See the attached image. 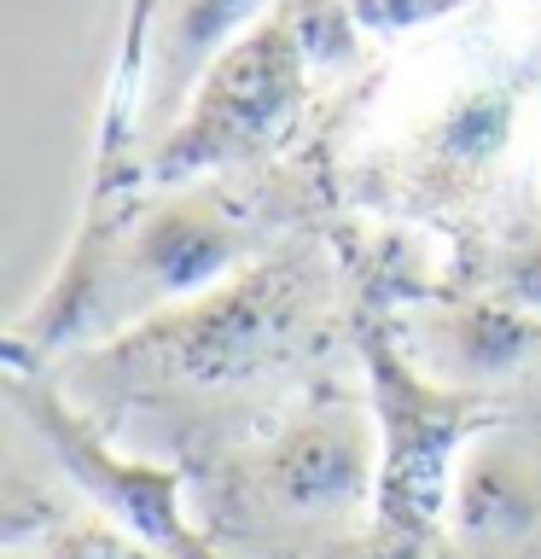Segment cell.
Wrapping results in <instances>:
<instances>
[{"mask_svg":"<svg viewBox=\"0 0 541 559\" xmlns=\"http://www.w3.org/2000/svg\"><path fill=\"white\" fill-rule=\"evenodd\" d=\"M314 82L321 76L303 52V35L274 0V12L209 64L181 122L146 157V181L175 187V181H199V175L279 164L291 152V140L303 134Z\"/></svg>","mask_w":541,"mask_h":559,"instance_id":"277c9868","label":"cell"},{"mask_svg":"<svg viewBox=\"0 0 541 559\" xmlns=\"http://www.w3.org/2000/svg\"><path fill=\"white\" fill-rule=\"evenodd\" d=\"M448 559H541V419L501 414L466 443L443 519Z\"/></svg>","mask_w":541,"mask_h":559,"instance_id":"ba28073f","label":"cell"},{"mask_svg":"<svg viewBox=\"0 0 541 559\" xmlns=\"http://www.w3.org/2000/svg\"><path fill=\"white\" fill-rule=\"evenodd\" d=\"M366 35H408V29H431L443 17L478 7V0H349Z\"/></svg>","mask_w":541,"mask_h":559,"instance_id":"30bf717a","label":"cell"},{"mask_svg":"<svg viewBox=\"0 0 541 559\" xmlns=\"http://www.w3.org/2000/svg\"><path fill=\"white\" fill-rule=\"evenodd\" d=\"M268 12L274 0H129V29H122L111 111H105V134H99L94 192L146 181V157L181 122L187 99L209 76V64L239 35H251Z\"/></svg>","mask_w":541,"mask_h":559,"instance_id":"5b68a950","label":"cell"},{"mask_svg":"<svg viewBox=\"0 0 541 559\" xmlns=\"http://www.w3.org/2000/svg\"><path fill=\"white\" fill-rule=\"evenodd\" d=\"M314 175L303 164L227 169L199 181H140L87 192V216L24 321L7 361L47 367L70 349L111 344L175 304L233 280L314 222Z\"/></svg>","mask_w":541,"mask_h":559,"instance_id":"7a4b0ae2","label":"cell"},{"mask_svg":"<svg viewBox=\"0 0 541 559\" xmlns=\"http://www.w3.org/2000/svg\"><path fill=\"white\" fill-rule=\"evenodd\" d=\"M7 396H12L17 419L35 431V443L47 449V461L64 472L70 489H82V501L94 507V513L129 524L134 536H146L152 548H164L169 559H216V548H209L199 536V524H192L181 466L134 454V449H122L117 437H105L41 367L7 361Z\"/></svg>","mask_w":541,"mask_h":559,"instance_id":"8992f818","label":"cell"},{"mask_svg":"<svg viewBox=\"0 0 541 559\" xmlns=\"http://www.w3.org/2000/svg\"><path fill=\"white\" fill-rule=\"evenodd\" d=\"M29 559H169V554L152 548L146 536H134L129 524L82 507V513H70L64 524H52V531L35 536Z\"/></svg>","mask_w":541,"mask_h":559,"instance_id":"9c48e42d","label":"cell"},{"mask_svg":"<svg viewBox=\"0 0 541 559\" xmlns=\"http://www.w3.org/2000/svg\"><path fill=\"white\" fill-rule=\"evenodd\" d=\"M518 82H478L431 111L384 169L390 210L408 222H478L495 204L506 146L518 134Z\"/></svg>","mask_w":541,"mask_h":559,"instance_id":"52a82bcc","label":"cell"},{"mask_svg":"<svg viewBox=\"0 0 541 559\" xmlns=\"http://www.w3.org/2000/svg\"><path fill=\"white\" fill-rule=\"evenodd\" d=\"M216 559H349L378 507V419L349 373L187 472Z\"/></svg>","mask_w":541,"mask_h":559,"instance_id":"3957f363","label":"cell"},{"mask_svg":"<svg viewBox=\"0 0 541 559\" xmlns=\"http://www.w3.org/2000/svg\"><path fill=\"white\" fill-rule=\"evenodd\" d=\"M349 349L356 286L326 227H309L204 297L41 373L122 449L192 472L349 373Z\"/></svg>","mask_w":541,"mask_h":559,"instance_id":"6da1fadb","label":"cell"}]
</instances>
